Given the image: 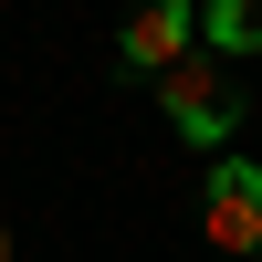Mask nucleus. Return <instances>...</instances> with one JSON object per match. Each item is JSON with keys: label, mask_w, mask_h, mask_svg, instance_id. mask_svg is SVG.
<instances>
[{"label": "nucleus", "mask_w": 262, "mask_h": 262, "mask_svg": "<svg viewBox=\"0 0 262 262\" xmlns=\"http://www.w3.org/2000/svg\"><path fill=\"white\" fill-rule=\"evenodd\" d=\"M189 42H200V21H189V11H137V21L116 32V53L137 63V74H168V63H189Z\"/></svg>", "instance_id": "7ed1b4c3"}, {"label": "nucleus", "mask_w": 262, "mask_h": 262, "mask_svg": "<svg viewBox=\"0 0 262 262\" xmlns=\"http://www.w3.org/2000/svg\"><path fill=\"white\" fill-rule=\"evenodd\" d=\"M158 105H168V126H179L189 147H231V137H242V84H231V63H210V53L168 63V74H158Z\"/></svg>", "instance_id": "f257e3e1"}, {"label": "nucleus", "mask_w": 262, "mask_h": 262, "mask_svg": "<svg viewBox=\"0 0 262 262\" xmlns=\"http://www.w3.org/2000/svg\"><path fill=\"white\" fill-rule=\"evenodd\" d=\"M0 262H11V231H0Z\"/></svg>", "instance_id": "39448f33"}, {"label": "nucleus", "mask_w": 262, "mask_h": 262, "mask_svg": "<svg viewBox=\"0 0 262 262\" xmlns=\"http://www.w3.org/2000/svg\"><path fill=\"white\" fill-rule=\"evenodd\" d=\"M200 242H210V262H262V168L252 158H221L200 179Z\"/></svg>", "instance_id": "f03ea898"}, {"label": "nucleus", "mask_w": 262, "mask_h": 262, "mask_svg": "<svg viewBox=\"0 0 262 262\" xmlns=\"http://www.w3.org/2000/svg\"><path fill=\"white\" fill-rule=\"evenodd\" d=\"M210 42H221V53H252V42H262V21H252V11H231V0H221V11H210Z\"/></svg>", "instance_id": "20e7f679"}]
</instances>
